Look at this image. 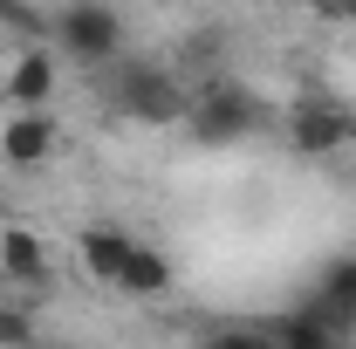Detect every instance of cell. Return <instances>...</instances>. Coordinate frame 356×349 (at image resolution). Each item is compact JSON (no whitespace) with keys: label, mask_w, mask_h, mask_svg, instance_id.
Instances as JSON below:
<instances>
[{"label":"cell","mask_w":356,"mask_h":349,"mask_svg":"<svg viewBox=\"0 0 356 349\" xmlns=\"http://www.w3.org/2000/svg\"><path fill=\"white\" fill-rule=\"evenodd\" d=\"M55 89H62V62L48 42H21L0 55V103L7 110H55Z\"/></svg>","instance_id":"1"},{"label":"cell","mask_w":356,"mask_h":349,"mask_svg":"<svg viewBox=\"0 0 356 349\" xmlns=\"http://www.w3.org/2000/svg\"><path fill=\"white\" fill-rule=\"evenodd\" d=\"M55 42L69 48L76 62H117L124 55V14L110 0H69L55 14Z\"/></svg>","instance_id":"2"},{"label":"cell","mask_w":356,"mask_h":349,"mask_svg":"<svg viewBox=\"0 0 356 349\" xmlns=\"http://www.w3.org/2000/svg\"><path fill=\"white\" fill-rule=\"evenodd\" d=\"M192 137H206V144H226V137H247L254 124H261V110H254V96L233 83H213L199 89V103H192Z\"/></svg>","instance_id":"3"},{"label":"cell","mask_w":356,"mask_h":349,"mask_svg":"<svg viewBox=\"0 0 356 349\" xmlns=\"http://www.w3.org/2000/svg\"><path fill=\"white\" fill-rule=\"evenodd\" d=\"M62 151V124H55V110H7V124H0V158L14 165V172H35Z\"/></svg>","instance_id":"4"},{"label":"cell","mask_w":356,"mask_h":349,"mask_svg":"<svg viewBox=\"0 0 356 349\" xmlns=\"http://www.w3.org/2000/svg\"><path fill=\"white\" fill-rule=\"evenodd\" d=\"M110 295H124V302H165V295H172V261H165L151 240H131V254L110 274Z\"/></svg>","instance_id":"5"},{"label":"cell","mask_w":356,"mask_h":349,"mask_svg":"<svg viewBox=\"0 0 356 349\" xmlns=\"http://www.w3.org/2000/svg\"><path fill=\"white\" fill-rule=\"evenodd\" d=\"M350 137H356V124H350V110H343V103H302V110L288 117V144H295V151H309V158L343 151Z\"/></svg>","instance_id":"6"},{"label":"cell","mask_w":356,"mask_h":349,"mask_svg":"<svg viewBox=\"0 0 356 349\" xmlns=\"http://www.w3.org/2000/svg\"><path fill=\"white\" fill-rule=\"evenodd\" d=\"M0 274L21 288H42V281H55V247L35 226H0Z\"/></svg>","instance_id":"7"},{"label":"cell","mask_w":356,"mask_h":349,"mask_svg":"<svg viewBox=\"0 0 356 349\" xmlns=\"http://www.w3.org/2000/svg\"><path fill=\"white\" fill-rule=\"evenodd\" d=\"M309 308L329 322V329H350V322H356V254H350V261H336L329 274H322V295H315Z\"/></svg>","instance_id":"8"},{"label":"cell","mask_w":356,"mask_h":349,"mask_svg":"<svg viewBox=\"0 0 356 349\" xmlns=\"http://www.w3.org/2000/svg\"><path fill=\"white\" fill-rule=\"evenodd\" d=\"M0 349H35V329L21 308H0Z\"/></svg>","instance_id":"9"},{"label":"cell","mask_w":356,"mask_h":349,"mask_svg":"<svg viewBox=\"0 0 356 349\" xmlns=\"http://www.w3.org/2000/svg\"><path fill=\"white\" fill-rule=\"evenodd\" d=\"M322 21H356V0H309Z\"/></svg>","instance_id":"10"},{"label":"cell","mask_w":356,"mask_h":349,"mask_svg":"<svg viewBox=\"0 0 356 349\" xmlns=\"http://www.w3.org/2000/svg\"><path fill=\"white\" fill-rule=\"evenodd\" d=\"M213 349H274V343H267V336H247V329H233V336H220Z\"/></svg>","instance_id":"11"}]
</instances>
